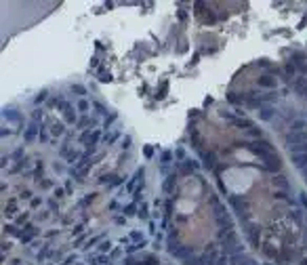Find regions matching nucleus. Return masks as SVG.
Masks as SVG:
<instances>
[{
    "label": "nucleus",
    "instance_id": "obj_1",
    "mask_svg": "<svg viewBox=\"0 0 307 265\" xmlns=\"http://www.w3.org/2000/svg\"><path fill=\"white\" fill-rule=\"evenodd\" d=\"M78 108H80V109H86L88 105H86V101H80V103H78Z\"/></svg>",
    "mask_w": 307,
    "mask_h": 265
}]
</instances>
